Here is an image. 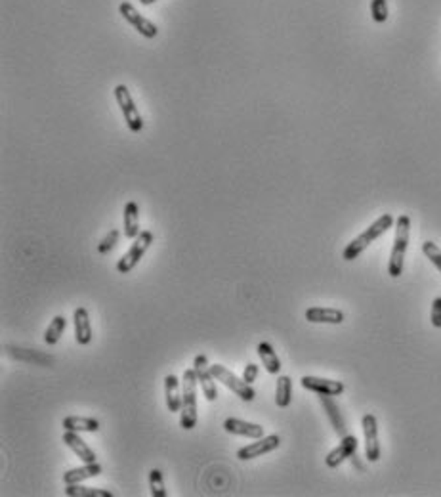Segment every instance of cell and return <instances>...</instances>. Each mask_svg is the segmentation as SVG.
Segmentation results:
<instances>
[{
  "label": "cell",
  "mask_w": 441,
  "mask_h": 497,
  "mask_svg": "<svg viewBox=\"0 0 441 497\" xmlns=\"http://www.w3.org/2000/svg\"><path fill=\"white\" fill-rule=\"evenodd\" d=\"M197 373L195 369H186L182 379V409H180V426L184 431H193L197 425Z\"/></svg>",
  "instance_id": "1"
},
{
  "label": "cell",
  "mask_w": 441,
  "mask_h": 497,
  "mask_svg": "<svg viewBox=\"0 0 441 497\" xmlns=\"http://www.w3.org/2000/svg\"><path fill=\"white\" fill-rule=\"evenodd\" d=\"M394 222H396V220H394L392 214H382V216L375 220V222H372L371 226L367 228L365 232H361L358 238L353 239V241H350V245H346L344 252H342V259L348 260V262H352V260L358 259L359 255H361L367 247L372 245V241H377L382 233H386L392 226H394Z\"/></svg>",
  "instance_id": "2"
},
{
  "label": "cell",
  "mask_w": 441,
  "mask_h": 497,
  "mask_svg": "<svg viewBox=\"0 0 441 497\" xmlns=\"http://www.w3.org/2000/svg\"><path fill=\"white\" fill-rule=\"evenodd\" d=\"M411 218L407 214L397 216L396 220V238H394V247H392L390 262H388V274L392 278H399L403 274V262L407 255V245H409Z\"/></svg>",
  "instance_id": "3"
},
{
  "label": "cell",
  "mask_w": 441,
  "mask_h": 497,
  "mask_svg": "<svg viewBox=\"0 0 441 497\" xmlns=\"http://www.w3.org/2000/svg\"><path fill=\"white\" fill-rule=\"evenodd\" d=\"M211 373L214 375V379H216L218 382H222L225 388H230L231 392L235 394L237 398H241L243 402H252L256 398L252 385L245 382V379H239V377H237L235 373H231L225 366L214 363V366H211Z\"/></svg>",
  "instance_id": "4"
},
{
  "label": "cell",
  "mask_w": 441,
  "mask_h": 497,
  "mask_svg": "<svg viewBox=\"0 0 441 497\" xmlns=\"http://www.w3.org/2000/svg\"><path fill=\"white\" fill-rule=\"evenodd\" d=\"M151 243H153V233L147 232V230H141V233L134 239V243L130 245V249L117 262V271L119 274H128V271L134 270L136 266L140 264V260L143 259L147 249L151 247Z\"/></svg>",
  "instance_id": "5"
},
{
  "label": "cell",
  "mask_w": 441,
  "mask_h": 497,
  "mask_svg": "<svg viewBox=\"0 0 441 497\" xmlns=\"http://www.w3.org/2000/svg\"><path fill=\"white\" fill-rule=\"evenodd\" d=\"M113 94H115L117 105L121 107L122 117H124V121H127L128 129L132 130V132H141V130H143V119H141L140 111L136 110V104L134 100H132V94L128 90V86L117 84Z\"/></svg>",
  "instance_id": "6"
},
{
  "label": "cell",
  "mask_w": 441,
  "mask_h": 497,
  "mask_svg": "<svg viewBox=\"0 0 441 497\" xmlns=\"http://www.w3.org/2000/svg\"><path fill=\"white\" fill-rule=\"evenodd\" d=\"M193 369H195V373H197V381L201 390H203V396H205L208 402L216 400L218 398L216 379H214V375L211 373V366H208V360H206L205 354L195 356V360H193Z\"/></svg>",
  "instance_id": "7"
},
{
  "label": "cell",
  "mask_w": 441,
  "mask_h": 497,
  "mask_svg": "<svg viewBox=\"0 0 441 497\" xmlns=\"http://www.w3.org/2000/svg\"><path fill=\"white\" fill-rule=\"evenodd\" d=\"M281 445V436L279 434H268V436H262V438L254 440L252 444L245 445L237 452V459L241 461H250V459H258L266 455L269 452H275L277 448Z\"/></svg>",
  "instance_id": "8"
},
{
  "label": "cell",
  "mask_w": 441,
  "mask_h": 497,
  "mask_svg": "<svg viewBox=\"0 0 441 497\" xmlns=\"http://www.w3.org/2000/svg\"><path fill=\"white\" fill-rule=\"evenodd\" d=\"M119 12H121L122 18H124L130 25L134 27L136 31L140 33L141 37H146V39H155V37H157V33H159L157 25H155L153 21H149L147 18H143V16H141V13L138 12L130 2H121Z\"/></svg>",
  "instance_id": "9"
},
{
  "label": "cell",
  "mask_w": 441,
  "mask_h": 497,
  "mask_svg": "<svg viewBox=\"0 0 441 497\" xmlns=\"http://www.w3.org/2000/svg\"><path fill=\"white\" fill-rule=\"evenodd\" d=\"M363 436H365V457L367 461L380 459V442H378V423L372 414L363 415Z\"/></svg>",
  "instance_id": "10"
},
{
  "label": "cell",
  "mask_w": 441,
  "mask_h": 497,
  "mask_svg": "<svg viewBox=\"0 0 441 497\" xmlns=\"http://www.w3.org/2000/svg\"><path fill=\"white\" fill-rule=\"evenodd\" d=\"M300 385L306 388V390H312V392L319 394V396H329V398L340 396L346 388L344 382L331 381V379H321V377H312V375L302 377Z\"/></svg>",
  "instance_id": "11"
},
{
  "label": "cell",
  "mask_w": 441,
  "mask_h": 497,
  "mask_svg": "<svg viewBox=\"0 0 441 497\" xmlns=\"http://www.w3.org/2000/svg\"><path fill=\"white\" fill-rule=\"evenodd\" d=\"M355 450H358V438L352 434H346V436H342V442L325 457V465L329 469H336V467L344 463L346 459H352Z\"/></svg>",
  "instance_id": "12"
},
{
  "label": "cell",
  "mask_w": 441,
  "mask_h": 497,
  "mask_svg": "<svg viewBox=\"0 0 441 497\" xmlns=\"http://www.w3.org/2000/svg\"><path fill=\"white\" fill-rule=\"evenodd\" d=\"M224 431L235 436H245V438L258 440L264 436V426L256 425V423H249V421L237 419V417H228L224 421Z\"/></svg>",
  "instance_id": "13"
},
{
  "label": "cell",
  "mask_w": 441,
  "mask_h": 497,
  "mask_svg": "<svg viewBox=\"0 0 441 497\" xmlns=\"http://www.w3.org/2000/svg\"><path fill=\"white\" fill-rule=\"evenodd\" d=\"M64 444L69 448V450H73V453L77 455L81 461H84V463H96L98 461V455L96 452L90 448L86 442H84L81 436H78V433H73V431H65L64 433Z\"/></svg>",
  "instance_id": "14"
},
{
  "label": "cell",
  "mask_w": 441,
  "mask_h": 497,
  "mask_svg": "<svg viewBox=\"0 0 441 497\" xmlns=\"http://www.w3.org/2000/svg\"><path fill=\"white\" fill-rule=\"evenodd\" d=\"M306 320L310 323H331L339 325L346 320L344 312L339 308H325V306H312L306 310Z\"/></svg>",
  "instance_id": "15"
},
{
  "label": "cell",
  "mask_w": 441,
  "mask_h": 497,
  "mask_svg": "<svg viewBox=\"0 0 441 497\" xmlns=\"http://www.w3.org/2000/svg\"><path fill=\"white\" fill-rule=\"evenodd\" d=\"M122 230H124V238L132 239V241L141 233L140 207H138L136 201H128L127 205H124V224H122Z\"/></svg>",
  "instance_id": "16"
},
{
  "label": "cell",
  "mask_w": 441,
  "mask_h": 497,
  "mask_svg": "<svg viewBox=\"0 0 441 497\" xmlns=\"http://www.w3.org/2000/svg\"><path fill=\"white\" fill-rule=\"evenodd\" d=\"M165 400L170 414H178L182 409V382L176 375L165 377Z\"/></svg>",
  "instance_id": "17"
},
{
  "label": "cell",
  "mask_w": 441,
  "mask_h": 497,
  "mask_svg": "<svg viewBox=\"0 0 441 497\" xmlns=\"http://www.w3.org/2000/svg\"><path fill=\"white\" fill-rule=\"evenodd\" d=\"M73 322H75V337L81 346H86L92 341V327H90V316L88 310L78 306L75 314H73Z\"/></svg>",
  "instance_id": "18"
},
{
  "label": "cell",
  "mask_w": 441,
  "mask_h": 497,
  "mask_svg": "<svg viewBox=\"0 0 441 497\" xmlns=\"http://www.w3.org/2000/svg\"><path fill=\"white\" fill-rule=\"evenodd\" d=\"M102 474V465L100 463H84V467H78V469H71L64 474V482L65 484H81L84 480H90V478H96Z\"/></svg>",
  "instance_id": "19"
},
{
  "label": "cell",
  "mask_w": 441,
  "mask_h": 497,
  "mask_svg": "<svg viewBox=\"0 0 441 497\" xmlns=\"http://www.w3.org/2000/svg\"><path fill=\"white\" fill-rule=\"evenodd\" d=\"M258 356H260L262 366L269 375L281 373V360H279V356H277V352H275L274 346L269 342L262 341L258 344Z\"/></svg>",
  "instance_id": "20"
},
{
  "label": "cell",
  "mask_w": 441,
  "mask_h": 497,
  "mask_svg": "<svg viewBox=\"0 0 441 497\" xmlns=\"http://www.w3.org/2000/svg\"><path fill=\"white\" fill-rule=\"evenodd\" d=\"M100 421L96 417H65L64 428L65 431H73V433H98L100 431Z\"/></svg>",
  "instance_id": "21"
},
{
  "label": "cell",
  "mask_w": 441,
  "mask_h": 497,
  "mask_svg": "<svg viewBox=\"0 0 441 497\" xmlns=\"http://www.w3.org/2000/svg\"><path fill=\"white\" fill-rule=\"evenodd\" d=\"M293 400V379L288 375H281L275 385V404L277 407H288Z\"/></svg>",
  "instance_id": "22"
},
{
  "label": "cell",
  "mask_w": 441,
  "mask_h": 497,
  "mask_svg": "<svg viewBox=\"0 0 441 497\" xmlns=\"http://www.w3.org/2000/svg\"><path fill=\"white\" fill-rule=\"evenodd\" d=\"M65 496L69 497H113V493L107 490H100V488H88V486L81 484H67L65 488Z\"/></svg>",
  "instance_id": "23"
},
{
  "label": "cell",
  "mask_w": 441,
  "mask_h": 497,
  "mask_svg": "<svg viewBox=\"0 0 441 497\" xmlns=\"http://www.w3.org/2000/svg\"><path fill=\"white\" fill-rule=\"evenodd\" d=\"M65 327H67V320H65L64 316H56V317H54V320L50 322V325L46 327V333H45V342H46V344H50V346H54V344H58L59 339L64 337Z\"/></svg>",
  "instance_id": "24"
},
{
  "label": "cell",
  "mask_w": 441,
  "mask_h": 497,
  "mask_svg": "<svg viewBox=\"0 0 441 497\" xmlns=\"http://www.w3.org/2000/svg\"><path fill=\"white\" fill-rule=\"evenodd\" d=\"M149 490L153 497H167V486H165V478L159 469L149 471Z\"/></svg>",
  "instance_id": "25"
},
{
  "label": "cell",
  "mask_w": 441,
  "mask_h": 497,
  "mask_svg": "<svg viewBox=\"0 0 441 497\" xmlns=\"http://www.w3.org/2000/svg\"><path fill=\"white\" fill-rule=\"evenodd\" d=\"M321 402H323V406H325V409L329 411V417L333 419L334 426H336V431H339L340 436H346L344 423H342V419H340V415H339V407L329 400V396H321Z\"/></svg>",
  "instance_id": "26"
},
{
  "label": "cell",
  "mask_w": 441,
  "mask_h": 497,
  "mask_svg": "<svg viewBox=\"0 0 441 497\" xmlns=\"http://www.w3.org/2000/svg\"><path fill=\"white\" fill-rule=\"evenodd\" d=\"M371 16L377 23H384V21L388 20V16H390L388 2L386 0H371Z\"/></svg>",
  "instance_id": "27"
},
{
  "label": "cell",
  "mask_w": 441,
  "mask_h": 497,
  "mask_svg": "<svg viewBox=\"0 0 441 497\" xmlns=\"http://www.w3.org/2000/svg\"><path fill=\"white\" fill-rule=\"evenodd\" d=\"M422 252L426 255V259L441 271V249L435 245L434 241H424L422 243Z\"/></svg>",
  "instance_id": "28"
},
{
  "label": "cell",
  "mask_w": 441,
  "mask_h": 497,
  "mask_svg": "<svg viewBox=\"0 0 441 497\" xmlns=\"http://www.w3.org/2000/svg\"><path fill=\"white\" fill-rule=\"evenodd\" d=\"M119 238H121V232L119 230H111V232H107V235L100 241V245H98V252L100 255H107L109 251H113V247L119 243Z\"/></svg>",
  "instance_id": "29"
},
{
  "label": "cell",
  "mask_w": 441,
  "mask_h": 497,
  "mask_svg": "<svg viewBox=\"0 0 441 497\" xmlns=\"http://www.w3.org/2000/svg\"><path fill=\"white\" fill-rule=\"evenodd\" d=\"M432 325L441 329V297H435L432 303Z\"/></svg>",
  "instance_id": "30"
},
{
  "label": "cell",
  "mask_w": 441,
  "mask_h": 497,
  "mask_svg": "<svg viewBox=\"0 0 441 497\" xmlns=\"http://www.w3.org/2000/svg\"><path fill=\"white\" fill-rule=\"evenodd\" d=\"M258 373H260V368H258L256 363H247V368H245V373H243L245 382L252 385V382L258 379Z\"/></svg>",
  "instance_id": "31"
},
{
  "label": "cell",
  "mask_w": 441,
  "mask_h": 497,
  "mask_svg": "<svg viewBox=\"0 0 441 497\" xmlns=\"http://www.w3.org/2000/svg\"><path fill=\"white\" fill-rule=\"evenodd\" d=\"M140 2H141V4H153L155 0H140Z\"/></svg>",
  "instance_id": "32"
}]
</instances>
